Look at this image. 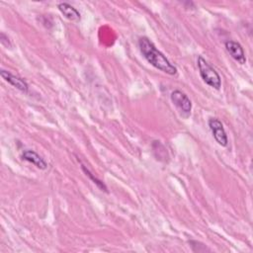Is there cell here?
<instances>
[{
  "instance_id": "cell-1",
  "label": "cell",
  "mask_w": 253,
  "mask_h": 253,
  "mask_svg": "<svg viewBox=\"0 0 253 253\" xmlns=\"http://www.w3.org/2000/svg\"><path fill=\"white\" fill-rule=\"evenodd\" d=\"M138 46L141 54L155 68L160 71L165 72L169 75H176L177 68L174 64H172L169 59L156 48L153 42L146 37H142L138 41Z\"/></svg>"
},
{
  "instance_id": "cell-2",
  "label": "cell",
  "mask_w": 253,
  "mask_h": 253,
  "mask_svg": "<svg viewBox=\"0 0 253 253\" xmlns=\"http://www.w3.org/2000/svg\"><path fill=\"white\" fill-rule=\"evenodd\" d=\"M197 65L203 81L210 87L218 90L221 86V78L217 71L201 55L197 58Z\"/></svg>"
},
{
  "instance_id": "cell-3",
  "label": "cell",
  "mask_w": 253,
  "mask_h": 253,
  "mask_svg": "<svg viewBox=\"0 0 253 253\" xmlns=\"http://www.w3.org/2000/svg\"><path fill=\"white\" fill-rule=\"evenodd\" d=\"M209 126L215 141L221 146H226L228 143V138L222 123L216 118H211L209 120Z\"/></svg>"
},
{
  "instance_id": "cell-4",
  "label": "cell",
  "mask_w": 253,
  "mask_h": 253,
  "mask_svg": "<svg viewBox=\"0 0 253 253\" xmlns=\"http://www.w3.org/2000/svg\"><path fill=\"white\" fill-rule=\"evenodd\" d=\"M171 101L172 103L186 116H189L192 110V102L189 97L180 90H174L171 93Z\"/></svg>"
},
{
  "instance_id": "cell-5",
  "label": "cell",
  "mask_w": 253,
  "mask_h": 253,
  "mask_svg": "<svg viewBox=\"0 0 253 253\" xmlns=\"http://www.w3.org/2000/svg\"><path fill=\"white\" fill-rule=\"evenodd\" d=\"M224 45H225L227 52L230 54V56L234 60H236L240 64H245V62H246L245 53H244L243 47L241 46V44L239 42H237L235 41H226Z\"/></svg>"
},
{
  "instance_id": "cell-6",
  "label": "cell",
  "mask_w": 253,
  "mask_h": 253,
  "mask_svg": "<svg viewBox=\"0 0 253 253\" xmlns=\"http://www.w3.org/2000/svg\"><path fill=\"white\" fill-rule=\"evenodd\" d=\"M0 75H1V77H2L6 82H8L9 84H11L12 86H14L15 88H17L18 90H20V91H22V92H24V93H28V91H29V85H28V83H27L23 78H21V77H19V76H16V75H14V74H12V73H10L9 71L4 70V69H2V70L0 71Z\"/></svg>"
},
{
  "instance_id": "cell-7",
  "label": "cell",
  "mask_w": 253,
  "mask_h": 253,
  "mask_svg": "<svg viewBox=\"0 0 253 253\" xmlns=\"http://www.w3.org/2000/svg\"><path fill=\"white\" fill-rule=\"evenodd\" d=\"M22 158L32 164H34L35 166H37L39 169H45L47 167V163L45 162V160L40 156L36 151L31 150V149H26L23 151L22 153Z\"/></svg>"
},
{
  "instance_id": "cell-8",
  "label": "cell",
  "mask_w": 253,
  "mask_h": 253,
  "mask_svg": "<svg viewBox=\"0 0 253 253\" xmlns=\"http://www.w3.org/2000/svg\"><path fill=\"white\" fill-rule=\"evenodd\" d=\"M57 8L58 10L60 11V13L66 18L68 19L69 21H73V22H78L80 21L81 19V15L79 13V11L74 8L73 6H71L70 4L68 3H65V2H62V3H59L57 5Z\"/></svg>"
},
{
  "instance_id": "cell-9",
  "label": "cell",
  "mask_w": 253,
  "mask_h": 253,
  "mask_svg": "<svg viewBox=\"0 0 253 253\" xmlns=\"http://www.w3.org/2000/svg\"><path fill=\"white\" fill-rule=\"evenodd\" d=\"M81 168H82L83 172L86 174V176H88V177L93 181V183H94V184H96V186H97L100 190H102V191H104V192H108L107 186H106V185H105L101 180H99L97 177H95V176L90 172V170L86 168V166H85V165L81 164Z\"/></svg>"
},
{
  "instance_id": "cell-10",
  "label": "cell",
  "mask_w": 253,
  "mask_h": 253,
  "mask_svg": "<svg viewBox=\"0 0 253 253\" xmlns=\"http://www.w3.org/2000/svg\"><path fill=\"white\" fill-rule=\"evenodd\" d=\"M0 42H1V43H2L4 46H6V47H11V46H12L9 38H8L4 33H1V34H0Z\"/></svg>"
}]
</instances>
